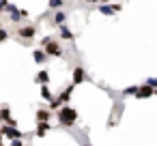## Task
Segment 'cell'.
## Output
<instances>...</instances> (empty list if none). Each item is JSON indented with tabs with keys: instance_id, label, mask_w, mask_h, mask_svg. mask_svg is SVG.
<instances>
[{
	"instance_id": "cell-1",
	"label": "cell",
	"mask_w": 157,
	"mask_h": 146,
	"mask_svg": "<svg viewBox=\"0 0 157 146\" xmlns=\"http://www.w3.org/2000/svg\"><path fill=\"white\" fill-rule=\"evenodd\" d=\"M56 120L60 127L65 129H73L75 122H78V112L71 107V105H63L60 110H56Z\"/></svg>"
},
{
	"instance_id": "cell-2",
	"label": "cell",
	"mask_w": 157,
	"mask_h": 146,
	"mask_svg": "<svg viewBox=\"0 0 157 146\" xmlns=\"http://www.w3.org/2000/svg\"><path fill=\"white\" fill-rule=\"evenodd\" d=\"M7 13H9V20L13 22V24H20V22H24V17L28 15V11H24V9H17L15 5H7V9H5Z\"/></svg>"
},
{
	"instance_id": "cell-3",
	"label": "cell",
	"mask_w": 157,
	"mask_h": 146,
	"mask_svg": "<svg viewBox=\"0 0 157 146\" xmlns=\"http://www.w3.org/2000/svg\"><path fill=\"white\" fill-rule=\"evenodd\" d=\"M0 135L2 137H7V140H22V137H26L17 127H7V125H0Z\"/></svg>"
},
{
	"instance_id": "cell-4",
	"label": "cell",
	"mask_w": 157,
	"mask_h": 146,
	"mask_svg": "<svg viewBox=\"0 0 157 146\" xmlns=\"http://www.w3.org/2000/svg\"><path fill=\"white\" fill-rule=\"evenodd\" d=\"M43 50H45L48 58H63V56H65V50L60 47V43H58V41H52V43H50V45H45Z\"/></svg>"
},
{
	"instance_id": "cell-5",
	"label": "cell",
	"mask_w": 157,
	"mask_h": 146,
	"mask_svg": "<svg viewBox=\"0 0 157 146\" xmlns=\"http://www.w3.org/2000/svg\"><path fill=\"white\" fill-rule=\"evenodd\" d=\"M17 35H20L22 41H33L35 35H37V28H35L33 24H30V26H17Z\"/></svg>"
},
{
	"instance_id": "cell-6",
	"label": "cell",
	"mask_w": 157,
	"mask_h": 146,
	"mask_svg": "<svg viewBox=\"0 0 157 146\" xmlns=\"http://www.w3.org/2000/svg\"><path fill=\"white\" fill-rule=\"evenodd\" d=\"M88 80V75H86V71H84V67H73V86H78V84H82V82H86Z\"/></svg>"
},
{
	"instance_id": "cell-7",
	"label": "cell",
	"mask_w": 157,
	"mask_h": 146,
	"mask_svg": "<svg viewBox=\"0 0 157 146\" xmlns=\"http://www.w3.org/2000/svg\"><path fill=\"white\" fill-rule=\"evenodd\" d=\"M153 95H155V90H153L151 86L142 84V86H138V90H136L133 97H138V99H148V97H153Z\"/></svg>"
},
{
	"instance_id": "cell-8",
	"label": "cell",
	"mask_w": 157,
	"mask_h": 146,
	"mask_svg": "<svg viewBox=\"0 0 157 146\" xmlns=\"http://www.w3.org/2000/svg\"><path fill=\"white\" fill-rule=\"evenodd\" d=\"M33 60H35L37 65H43V62L48 60V54H45V50H43V47H37V50L33 52Z\"/></svg>"
},
{
	"instance_id": "cell-9",
	"label": "cell",
	"mask_w": 157,
	"mask_h": 146,
	"mask_svg": "<svg viewBox=\"0 0 157 146\" xmlns=\"http://www.w3.org/2000/svg\"><path fill=\"white\" fill-rule=\"evenodd\" d=\"M50 116H52V112L48 107H39L37 110V122H50Z\"/></svg>"
},
{
	"instance_id": "cell-10",
	"label": "cell",
	"mask_w": 157,
	"mask_h": 146,
	"mask_svg": "<svg viewBox=\"0 0 157 146\" xmlns=\"http://www.w3.org/2000/svg\"><path fill=\"white\" fill-rule=\"evenodd\" d=\"M52 24H54V26H65V24H67V13H65V11H56Z\"/></svg>"
},
{
	"instance_id": "cell-11",
	"label": "cell",
	"mask_w": 157,
	"mask_h": 146,
	"mask_svg": "<svg viewBox=\"0 0 157 146\" xmlns=\"http://www.w3.org/2000/svg\"><path fill=\"white\" fill-rule=\"evenodd\" d=\"M35 82L37 84H41V86H48V82H50V73L43 69V71H39L37 75H35Z\"/></svg>"
},
{
	"instance_id": "cell-12",
	"label": "cell",
	"mask_w": 157,
	"mask_h": 146,
	"mask_svg": "<svg viewBox=\"0 0 157 146\" xmlns=\"http://www.w3.org/2000/svg\"><path fill=\"white\" fill-rule=\"evenodd\" d=\"M71 92H73V84H71V86H67V88H65V90H63V92H60L56 99H58L60 103H69V99H71Z\"/></svg>"
},
{
	"instance_id": "cell-13",
	"label": "cell",
	"mask_w": 157,
	"mask_h": 146,
	"mask_svg": "<svg viewBox=\"0 0 157 146\" xmlns=\"http://www.w3.org/2000/svg\"><path fill=\"white\" fill-rule=\"evenodd\" d=\"M52 125L50 122H37V131H35V135H39V137H43L45 133H48V129H50Z\"/></svg>"
},
{
	"instance_id": "cell-14",
	"label": "cell",
	"mask_w": 157,
	"mask_h": 146,
	"mask_svg": "<svg viewBox=\"0 0 157 146\" xmlns=\"http://www.w3.org/2000/svg\"><path fill=\"white\" fill-rule=\"evenodd\" d=\"M58 28H60V39H65V41H73V37H75V35H73L67 26H58Z\"/></svg>"
},
{
	"instance_id": "cell-15",
	"label": "cell",
	"mask_w": 157,
	"mask_h": 146,
	"mask_svg": "<svg viewBox=\"0 0 157 146\" xmlns=\"http://www.w3.org/2000/svg\"><path fill=\"white\" fill-rule=\"evenodd\" d=\"M60 107H63V103H60L56 97H52V101H48V110H50V112H56V110H60Z\"/></svg>"
},
{
	"instance_id": "cell-16",
	"label": "cell",
	"mask_w": 157,
	"mask_h": 146,
	"mask_svg": "<svg viewBox=\"0 0 157 146\" xmlns=\"http://www.w3.org/2000/svg\"><path fill=\"white\" fill-rule=\"evenodd\" d=\"M48 7H50L52 11H60V9L65 7V0H50V2H48Z\"/></svg>"
},
{
	"instance_id": "cell-17",
	"label": "cell",
	"mask_w": 157,
	"mask_h": 146,
	"mask_svg": "<svg viewBox=\"0 0 157 146\" xmlns=\"http://www.w3.org/2000/svg\"><path fill=\"white\" fill-rule=\"evenodd\" d=\"M99 11H101L103 15H108V17H112V15L116 13V11H114V7H110V5H101V7H99Z\"/></svg>"
},
{
	"instance_id": "cell-18",
	"label": "cell",
	"mask_w": 157,
	"mask_h": 146,
	"mask_svg": "<svg viewBox=\"0 0 157 146\" xmlns=\"http://www.w3.org/2000/svg\"><path fill=\"white\" fill-rule=\"evenodd\" d=\"M41 99H45V101H52V90H50L48 86H41Z\"/></svg>"
},
{
	"instance_id": "cell-19",
	"label": "cell",
	"mask_w": 157,
	"mask_h": 146,
	"mask_svg": "<svg viewBox=\"0 0 157 146\" xmlns=\"http://www.w3.org/2000/svg\"><path fill=\"white\" fill-rule=\"evenodd\" d=\"M52 41H54V37H52V35H45V37L39 41V47H45V45H50Z\"/></svg>"
},
{
	"instance_id": "cell-20",
	"label": "cell",
	"mask_w": 157,
	"mask_h": 146,
	"mask_svg": "<svg viewBox=\"0 0 157 146\" xmlns=\"http://www.w3.org/2000/svg\"><path fill=\"white\" fill-rule=\"evenodd\" d=\"M136 90H138V86H127L121 95H123V97H129V95H136Z\"/></svg>"
},
{
	"instance_id": "cell-21",
	"label": "cell",
	"mask_w": 157,
	"mask_h": 146,
	"mask_svg": "<svg viewBox=\"0 0 157 146\" xmlns=\"http://www.w3.org/2000/svg\"><path fill=\"white\" fill-rule=\"evenodd\" d=\"M144 84H146V86H151L153 90H157V77H148V80H146Z\"/></svg>"
},
{
	"instance_id": "cell-22",
	"label": "cell",
	"mask_w": 157,
	"mask_h": 146,
	"mask_svg": "<svg viewBox=\"0 0 157 146\" xmlns=\"http://www.w3.org/2000/svg\"><path fill=\"white\" fill-rule=\"evenodd\" d=\"M0 114H2V118L7 120V118H11V110H9V105H5L2 110H0Z\"/></svg>"
},
{
	"instance_id": "cell-23",
	"label": "cell",
	"mask_w": 157,
	"mask_h": 146,
	"mask_svg": "<svg viewBox=\"0 0 157 146\" xmlns=\"http://www.w3.org/2000/svg\"><path fill=\"white\" fill-rule=\"evenodd\" d=\"M5 125H7V127H17V120L11 116V118H7V120H5Z\"/></svg>"
},
{
	"instance_id": "cell-24",
	"label": "cell",
	"mask_w": 157,
	"mask_h": 146,
	"mask_svg": "<svg viewBox=\"0 0 157 146\" xmlns=\"http://www.w3.org/2000/svg\"><path fill=\"white\" fill-rule=\"evenodd\" d=\"M9 39V32H7V28H0V41H7Z\"/></svg>"
},
{
	"instance_id": "cell-25",
	"label": "cell",
	"mask_w": 157,
	"mask_h": 146,
	"mask_svg": "<svg viewBox=\"0 0 157 146\" xmlns=\"http://www.w3.org/2000/svg\"><path fill=\"white\" fill-rule=\"evenodd\" d=\"M11 146H26V144H24L22 140H13V142H11Z\"/></svg>"
},
{
	"instance_id": "cell-26",
	"label": "cell",
	"mask_w": 157,
	"mask_h": 146,
	"mask_svg": "<svg viewBox=\"0 0 157 146\" xmlns=\"http://www.w3.org/2000/svg\"><path fill=\"white\" fill-rule=\"evenodd\" d=\"M7 5H9V2H7V0H0V9H2V11L7 9Z\"/></svg>"
},
{
	"instance_id": "cell-27",
	"label": "cell",
	"mask_w": 157,
	"mask_h": 146,
	"mask_svg": "<svg viewBox=\"0 0 157 146\" xmlns=\"http://www.w3.org/2000/svg\"><path fill=\"white\" fill-rule=\"evenodd\" d=\"M0 125H5V118H2V114H0Z\"/></svg>"
},
{
	"instance_id": "cell-28",
	"label": "cell",
	"mask_w": 157,
	"mask_h": 146,
	"mask_svg": "<svg viewBox=\"0 0 157 146\" xmlns=\"http://www.w3.org/2000/svg\"><path fill=\"white\" fill-rule=\"evenodd\" d=\"M82 146H90V144H88V142H82Z\"/></svg>"
},
{
	"instance_id": "cell-29",
	"label": "cell",
	"mask_w": 157,
	"mask_h": 146,
	"mask_svg": "<svg viewBox=\"0 0 157 146\" xmlns=\"http://www.w3.org/2000/svg\"><path fill=\"white\" fill-rule=\"evenodd\" d=\"M86 2H99V0H86Z\"/></svg>"
},
{
	"instance_id": "cell-30",
	"label": "cell",
	"mask_w": 157,
	"mask_h": 146,
	"mask_svg": "<svg viewBox=\"0 0 157 146\" xmlns=\"http://www.w3.org/2000/svg\"><path fill=\"white\" fill-rule=\"evenodd\" d=\"M108 2H112V0H103V5H108Z\"/></svg>"
},
{
	"instance_id": "cell-31",
	"label": "cell",
	"mask_w": 157,
	"mask_h": 146,
	"mask_svg": "<svg viewBox=\"0 0 157 146\" xmlns=\"http://www.w3.org/2000/svg\"><path fill=\"white\" fill-rule=\"evenodd\" d=\"M0 17H2V9H0Z\"/></svg>"
},
{
	"instance_id": "cell-32",
	"label": "cell",
	"mask_w": 157,
	"mask_h": 146,
	"mask_svg": "<svg viewBox=\"0 0 157 146\" xmlns=\"http://www.w3.org/2000/svg\"><path fill=\"white\" fill-rule=\"evenodd\" d=\"M0 146H2V137H0Z\"/></svg>"
},
{
	"instance_id": "cell-33",
	"label": "cell",
	"mask_w": 157,
	"mask_h": 146,
	"mask_svg": "<svg viewBox=\"0 0 157 146\" xmlns=\"http://www.w3.org/2000/svg\"><path fill=\"white\" fill-rule=\"evenodd\" d=\"M0 137H2V135H0Z\"/></svg>"
}]
</instances>
